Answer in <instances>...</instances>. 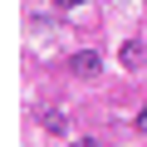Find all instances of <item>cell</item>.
<instances>
[{"mask_svg":"<svg viewBox=\"0 0 147 147\" xmlns=\"http://www.w3.org/2000/svg\"><path fill=\"white\" fill-rule=\"evenodd\" d=\"M74 74H98V54H93V49L74 54Z\"/></svg>","mask_w":147,"mask_h":147,"instance_id":"cell-1","label":"cell"},{"mask_svg":"<svg viewBox=\"0 0 147 147\" xmlns=\"http://www.w3.org/2000/svg\"><path fill=\"white\" fill-rule=\"evenodd\" d=\"M137 127H142V132H147V108H142V113H137Z\"/></svg>","mask_w":147,"mask_h":147,"instance_id":"cell-4","label":"cell"},{"mask_svg":"<svg viewBox=\"0 0 147 147\" xmlns=\"http://www.w3.org/2000/svg\"><path fill=\"white\" fill-rule=\"evenodd\" d=\"M54 5H59V10H74V5H84V0H54Z\"/></svg>","mask_w":147,"mask_h":147,"instance_id":"cell-3","label":"cell"},{"mask_svg":"<svg viewBox=\"0 0 147 147\" xmlns=\"http://www.w3.org/2000/svg\"><path fill=\"white\" fill-rule=\"evenodd\" d=\"M74 147H103V142H74Z\"/></svg>","mask_w":147,"mask_h":147,"instance_id":"cell-5","label":"cell"},{"mask_svg":"<svg viewBox=\"0 0 147 147\" xmlns=\"http://www.w3.org/2000/svg\"><path fill=\"white\" fill-rule=\"evenodd\" d=\"M123 64L137 69V64H142V44H123Z\"/></svg>","mask_w":147,"mask_h":147,"instance_id":"cell-2","label":"cell"}]
</instances>
